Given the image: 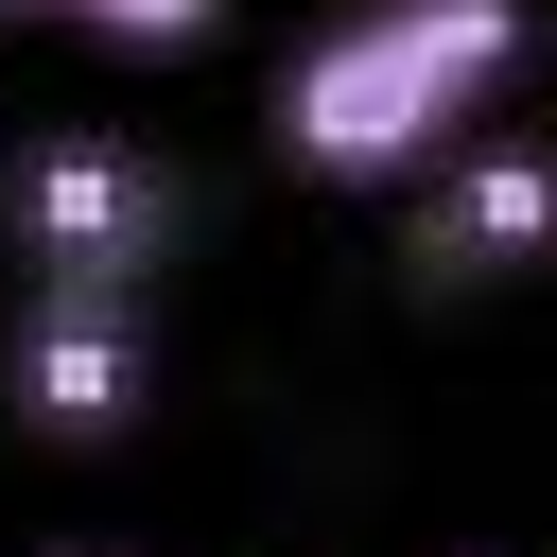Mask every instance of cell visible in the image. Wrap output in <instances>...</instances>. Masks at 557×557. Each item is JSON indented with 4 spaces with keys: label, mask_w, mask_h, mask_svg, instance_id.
Segmentation results:
<instances>
[{
    "label": "cell",
    "mask_w": 557,
    "mask_h": 557,
    "mask_svg": "<svg viewBox=\"0 0 557 557\" xmlns=\"http://www.w3.org/2000/svg\"><path fill=\"white\" fill-rule=\"evenodd\" d=\"M540 52V0H348L278 52L261 87V139L313 174V191H418L487 104L505 70Z\"/></svg>",
    "instance_id": "6da1fadb"
},
{
    "label": "cell",
    "mask_w": 557,
    "mask_h": 557,
    "mask_svg": "<svg viewBox=\"0 0 557 557\" xmlns=\"http://www.w3.org/2000/svg\"><path fill=\"white\" fill-rule=\"evenodd\" d=\"M0 383H17V418H35L52 453L122 435V418L157 400V331H139V278H35V296H17V348H0Z\"/></svg>",
    "instance_id": "7a4b0ae2"
},
{
    "label": "cell",
    "mask_w": 557,
    "mask_h": 557,
    "mask_svg": "<svg viewBox=\"0 0 557 557\" xmlns=\"http://www.w3.org/2000/svg\"><path fill=\"white\" fill-rule=\"evenodd\" d=\"M0 226H17L35 278H139V261L174 244V174H157L139 139H35V157L0 174Z\"/></svg>",
    "instance_id": "3957f363"
},
{
    "label": "cell",
    "mask_w": 557,
    "mask_h": 557,
    "mask_svg": "<svg viewBox=\"0 0 557 557\" xmlns=\"http://www.w3.org/2000/svg\"><path fill=\"white\" fill-rule=\"evenodd\" d=\"M522 261H557V139H487V122H470V139L418 174L400 278L470 296V278H522Z\"/></svg>",
    "instance_id": "277c9868"
},
{
    "label": "cell",
    "mask_w": 557,
    "mask_h": 557,
    "mask_svg": "<svg viewBox=\"0 0 557 557\" xmlns=\"http://www.w3.org/2000/svg\"><path fill=\"white\" fill-rule=\"evenodd\" d=\"M0 17H70V35H104V52H191L226 0H0Z\"/></svg>",
    "instance_id": "5b68a950"
}]
</instances>
